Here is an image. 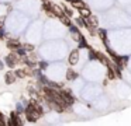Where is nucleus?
<instances>
[{
  "mask_svg": "<svg viewBox=\"0 0 131 126\" xmlns=\"http://www.w3.org/2000/svg\"><path fill=\"white\" fill-rule=\"evenodd\" d=\"M58 18H59L61 21H62V24H65L66 27H69V25H71V18H69L68 16H65V14H63V16H61V17H58Z\"/></svg>",
  "mask_w": 131,
  "mask_h": 126,
  "instance_id": "nucleus-13",
  "label": "nucleus"
},
{
  "mask_svg": "<svg viewBox=\"0 0 131 126\" xmlns=\"http://www.w3.org/2000/svg\"><path fill=\"white\" fill-rule=\"evenodd\" d=\"M24 114H26V119L28 120V122H32V123H34V122H37V120H38V118L41 116V115L38 114L37 111H26Z\"/></svg>",
  "mask_w": 131,
  "mask_h": 126,
  "instance_id": "nucleus-3",
  "label": "nucleus"
},
{
  "mask_svg": "<svg viewBox=\"0 0 131 126\" xmlns=\"http://www.w3.org/2000/svg\"><path fill=\"white\" fill-rule=\"evenodd\" d=\"M14 74H16V77L17 78H24V77H27L26 76V70L24 69H17L14 72Z\"/></svg>",
  "mask_w": 131,
  "mask_h": 126,
  "instance_id": "nucleus-12",
  "label": "nucleus"
},
{
  "mask_svg": "<svg viewBox=\"0 0 131 126\" xmlns=\"http://www.w3.org/2000/svg\"><path fill=\"white\" fill-rule=\"evenodd\" d=\"M69 3H71V4L75 8H78V10H79L80 7H85V6H86V3L82 2V0H71Z\"/></svg>",
  "mask_w": 131,
  "mask_h": 126,
  "instance_id": "nucleus-10",
  "label": "nucleus"
},
{
  "mask_svg": "<svg viewBox=\"0 0 131 126\" xmlns=\"http://www.w3.org/2000/svg\"><path fill=\"white\" fill-rule=\"evenodd\" d=\"M108 72H107V77L110 78V80H113V78H116V73H114V70L111 69V67H107Z\"/></svg>",
  "mask_w": 131,
  "mask_h": 126,
  "instance_id": "nucleus-17",
  "label": "nucleus"
},
{
  "mask_svg": "<svg viewBox=\"0 0 131 126\" xmlns=\"http://www.w3.org/2000/svg\"><path fill=\"white\" fill-rule=\"evenodd\" d=\"M37 66L40 67L41 70H44V69H47V67H48V63H47V62H44V60H41V62H37Z\"/></svg>",
  "mask_w": 131,
  "mask_h": 126,
  "instance_id": "nucleus-18",
  "label": "nucleus"
},
{
  "mask_svg": "<svg viewBox=\"0 0 131 126\" xmlns=\"http://www.w3.org/2000/svg\"><path fill=\"white\" fill-rule=\"evenodd\" d=\"M78 73L75 72V70H72V69H69L68 72H66V80H69V81H72V80H75V78H78Z\"/></svg>",
  "mask_w": 131,
  "mask_h": 126,
  "instance_id": "nucleus-8",
  "label": "nucleus"
},
{
  "mask_svg": "<svg viewBox=\"0 0 131 126\" xmlns=\"http://www.w3.org/2000/svg\"><path fill=\"white\" fill-rule=\"evenodd\" d=\"M78 45H79V48H89V45H88V41H86V38L85 36H82V38L78 41Z\"/></svg>",
  "mask_w": 131,
  "mask_h": 126,
  "instance_id": "nucleus-14",
  "label": "nucleus"
},
{
  "mask_svg": "<svg viewBox=\"0 0 131 126\" xmlns=\"http://www.w3.org/2000/svg\"><path fill=\"white\" fill-rule=\"evenodd\" d=\"M6 30H4L3 27H0V39H4V36H6Z\"/></svg>",
  "mask_w": 131,
  "mask_h": 126,
  "instance_id": "nucleus-19",
  "label": "nucleus"
},
{
  "mask_svg": "<svg viewBox=\"0 0 131 126\" xmlns=\"http://www.w3.org/2000/svg\"><path fill=\"white\" fill-rule=\"evenodd\" d=\"M18 63H20V56H18L16 52L9 53V55L4 58V64H6V66H9L10 69H14Z\"/></svg>",
  "mask_w": 131,
  "mask_h": 126,
  "instance_id": "nucleus-1",
  "label": "nucleus"
},
{
  "mask_svg": "<svg viewBox=\"0 0 131 126\" xmlns=\"http://www.w3.org/2000/svg\"><path fill=\"white\" fill-rule=\"evenodd\" d=\"M69 64H72V66H75V64L79 62V49H73L71 52V55H69Z\"/></svg>",
  "mask_w": 131,
  "mask_h": 126,
  "instance_id": "nucleus-4",
  "label": "nucleus"
},
{
  "mask_svg": "<svg viewBox=\"0 0 131 126\" xmlns=\"http://www.w3.org/2000/svg\"><path fill=\"white\" fill-rule=\"evenodd\" d=\"M24 111H26V105H24V102H17L16 104V112H17L18 115L24 114Z\"/></svg>",
  "mask_w": 131,
  "mask_h": 126,
  "instance_id": "nucleus-11",
  "label": "nucleus"
},
{
  "mask_svg": "<svg viewBox=\"0 0 131 126\" xmlns=\"http://www.w3.org/2000/svg\"><path fill=\"white\" fill-rule=\"evenodd\" d=\"M79 14H80V17L86 18V17H89L92 14V11H90V8H89L88 6H85V7H80L79 8Z\"/></svg>",
  "mask_w": 131,
  "mask_h": 126,
  "instance_id": "nucleus-7",
  "label": "nucleus"
},
{
  "mask_svg": "<svg viewBox=\"0 0 131 126\" xmlns=\"http://www.w3.org/2000/svg\"><path fill=\"white\" fill-rule=\"evenodd\" d=\"M24 123V120H21L20 119V115L17 114V112H12L10 114V120L7 122V125L9 126H16V125H23Z\"/></svg>",
  "mask_w": 131,
  "mask_h": 126,
  "instance_id": "nucleus-2",
  "label": "nucleus"
},
{
  "mask_svg": "<svg viewBox=\"0 0 131 126\" xmlns=\"http://www.w3.org/2000/svg\"><path fill=\"white\" fill-rule=\"evenodd\" d=\"M75 22H76V25H79V27H85L86 28V21L83 17H78L76 20H75Z\"/></svg>",
  "mask_w": 131,
  "mask_h": 126,
  "instance_id": "nucleus-16",
  "label": "nucleus"
},
{
  "mask_svg": "<svg viewBox=\"0 0 131 126\" xmlns=\"http://www.w3.org/2000/svg\"><path fill=\"white\" fill-rule=\"evenodd\" d=\"M14 52H16V53H17V55H18V56H20V58H24V56H26V55H27V53H28V50H27V49H26V48H24V46H23V45H20V46H18V48H17V49H16V50H14Z\"/></svg>",
  "mask_w": 131,
  "mask_h": 126,
  "instance_id": "nucleus-9",
  "label": "nucleus"
},
{
  "mask_svg": "<svg viewBox=\"0 0 131 126\" xmlns=\"http://www.w3.org/2000/svg\"><path fill=\"white\" fill-rule=\"evenodd\" d=\"M6 45H7V48L9 49H12V50H16L18 46H20V41L18 39H16V38H12V39H7V42H6Z\"/></svg>",
  "mask_w": 131,
  "mask_h": 126,
  "instance_id": "nucleus-5",
  "label": "nucleus"
},
{
  "mask_svg": "<svg viewBox=\"0 0 131 126\" xmlns=\"http://www.w3.org/2000/svg\"><path fill=\"white\" fill-rule=\"evenodd\" d=\"M62 10H63V13H65V16H68L69 18H71V17H73V11H72L68 6H62Z\"/></svg>",
  "mask_w": 131,
  "mask_h": 126,
  "instance_id": "nucleus-15",
  "label": "nucleus"
},
{
  "mask_svg": "<svg viewBox=\"0 0 131 126\" xmlns=\"http://www.w3.org/2000/svg\"><path fill=\"white\" fill-rule=\"evenodd\" d=\"M3 69H4V62L0 59V70H3Z\"/></svg>",
  "mask_w": 131,
  "mask_h": 126,
  "instance_id": "nucleus-20",
  "label": "nucleus"
},
{
  "mask_svg": "<svg viewBox=\"0 0 131 126\" xmlns=\"http://www.w3.org/2000/svg\"><path fill=\"white\" fill-rule=\"evenodd\" d=\"M16 74H14V72H7V73H4V83L6 84H13V83H16Z\"/></svg>",
  "mask_w": 131,
  "mask_h": 126,
  "instance_id": "nucleus-6",
  "label": "nucleus"
}]
</instances>
